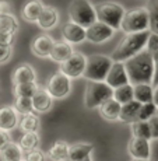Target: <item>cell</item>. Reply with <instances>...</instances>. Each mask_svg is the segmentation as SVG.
I'll return each mask as SVG.
<instances>
[{"instance_id":"cell-9","label":"cell","mask_w":158,"mask_h":161,"mask_svg":"<svg viewBox=\"0 0 158 161\" xmlns=\"http://www.w3.org/2000/svg\"><path fill=\"white\" fill-rule=\"evenodd\" d=\"M85 63H87L85 55L80 53V52H74L66 62H63L60 64V70L59 72L63 73L70 80L79 79V77H83V73L85 70Z\"/></svg>"},{"instance_id":"cell-24","label":"cell","mask_w":158,"mask_h":161,"mask_svg":"<svg viewBox=\"0 0 158 161\" xmlns=\"http://www.w3.org/2000/svg\"><path fill=\"white\" fill-rule=\"evenodd\" d=\"M69 148L70 146L64 140H57L51 146L46 156L52 161H64L69 158Z\"/></svg>"},{"instance_id":"cell-1","label":"cell","mask_w":158,"mask_h":161,"mask_svg":"<svg viewBox=\"0 0 158 161\" xmlns=\"http://www.w3.org/2000/svg\"><path fill=\"white\" fill-rule=\"evenodd\" d=\"M125 70L128 74L129 83L136 84H153L154 77V62L153 55L147 51H141L136 56L130 58L125 63Z\"/></svg>"},{"instance_id":"cell-40","label":"cell","mask_w":158,"mask_h":161,"mask_svg":"<svg viewBox=\"0 0 158 161\" xmlns=\"http://www.w3.org/2000/svg\"><path fill=\"white\" fill-rule=\"evenodd\" d=\"M153 62H154V77H153V87L158 86V51L153 53Z\"/></svg>"},{"instance_id":"cell-44","label":"cell","mask_w":158,"mask_h":161,"mask_svg":"<svg viewBox=\"0 0 158 161\" xmlns=\"http://www.w3.org/2000/svg\"><path fill=\"white\" fill-rule=\"evenodd\" d=\"M153 103L155 104V107L158 108V86L154 87V100H153Z\"/></svg>"},{"instance_id":"cell-10","label":"cell","mask_w":158,"mask_h":161,"mask_svg":"<svg viewBox=\"0 0 158 161\" xmlns=\"http://www.w3.org/2000/svg\"><path fill=\"white\" fill-rule=\"evenodd\" d=\"M115 32L116 31L112 30L111 27L105 25L100 21H95L92 25L85 28V41L91 42V44H102V42H106L108 39L112 38Z\"/></svg>"},{"instance_id":"cell-14","label":"cell","mask_w":158,"mask_h":161,"mask_svg":"<svg viewBox=\"0 0 158 161\" xmlns=\"http://www.w3.org/2000/svg\"><path fill=\"white\" fill-rule=\"evenodd\" d=\"M53 39L48 34H41L36 38L32 39L31 42V52L35 55L36 58H49L53 46Z\"/></svg>"},{"instance_id":"cell-17","label":"cell","mask_w":158,"mask_h":161,"mask_svg":"<svg viewBox=\"0 0 158 161\" xmlns=\"http://www.w3.org/2000/svg\"><path fill=\"white\" fill-rule=\"evenodd\" d=\"M59 23V13L55 7L52 6H43L41 14H39L36 24L39 28L42 30H52L56 27V24Z\"/></svg>"},{"instance_id":"cell-47","label":"cell","mask_w":158,"mask_h":161,"mask_svg":"<svg viewBox=\"0 0 158 161\" xmlns=\"http://www.w3.org/2000/svg\"><path fill=\"white\" fill-rule=\"evenodd\" d=\"M64 161H72V160H69V158H67V160H64Z\"/></svg>"},{"instance_id":"cell-35","label":"cell","mask_w":158,"mask_h":161,"mask_svg":"<svg viewBox=\"0 0 158 161\" xmlns=\"http://www.w3.org/2000/svg\"><path fill=\"white\" fill-rule=\"evenodd\" d=\"M158 108L155 107L154 103H147V104H141L140 109H139V116L137 120H143V122H148L154 115L157 114Z\"/></svg>"},{"instance_id":"cell-26","label":"cell","mask_w":158,"mask_h":161,"mask_svg":"<svg viewBox=\"0 0 158 161\" xmlns=\"http://www.w3.org/2000/svg\"><path fill=\"white\" fill-rule=\"evenodd\" d=\"M18 125L24 133H38L39 128H41V120H39L38 115H35V112H32L21 116L18 119Z\"/></svg>"},{"instance_id":"cell-49","label":"cell","mask_w":158,"mask_h":161,"mask_svg":"<svg viewBox=\"0 0 158 161\" xmlns=\"http://www.w3.org/2000/svg\"><path fill=\"white\" fill-rule=\"evenodd\" d=\"M18 161H23V160H18Z\"/></svg>"},{"instance_id":"cell-38","label":"cell","mask_w":158,"mask_h":161,"mask_svg":"<svg viewBox=\"0 0 158 161\" xmlns=\"http://www.w3.org/2000/svg\"><path fill=\"white\" fill-rule=\"evenodd\" d=\"M148 125H150L151 140H153V139H158V116L154 115L150 120H148Z\"/></svg>"},{"instance_id":"cell-21","label":"cell","mask_w":158,"mask_h":161,"mask_svg":"<svg viewBox=\"0 0 158 161\" xmlns=\"http://www.w3.org/2000/svg\"><path fill=\"white\" fill-rule=\"evenodd\" d=\"M120 105L119 103H116L113 98L108 100L106 103H104L98 108V112H100L101 118H104L105 120H109V122H113V120L119 119V114H120Z\"/></svg>"},{"instance_id":"cell-30","label":"cell","mask_w":158,"mask_h":161,"mask_svg":"<svg viewBox=\"0 0 158 161\" xmlns=\"http://www.w3.org/2000/svg\"><path fill=\"white\" fill-rule=\"evenodd\" d=\"M130 130H132V137L144 139V140H151V132L148 122L143 120H136V122L130 123Z\"/></svg>"},{"instance_id":"cell-27","label":"cell","mask_w":158,"mask_h":161,"mask_svg":"<svg viewBox=\"0 0 158 161\" xmlns=\"http://www.w3.org/2000/svg\"><path fill=\"white\" fill-rule=\"evenodd\" d=\"M0 160L2 161H18L23 160V150L20 148L17 143L10 142L6 144L0 151Z\"/></svg>"},{"instance_id":"cell-22","label":"cell","mask_w":158,"mask_h":161,"mask_svg":"<svg viewBox=\"0 0 158 161\" xmlns=\"http://www.w3.org/2000/svg\"><path fill=\"white\" fill-rule=\"evenodd\" d=\"M133 100L139 104L153 103L154 87L151 84H136L133 86Z\"/></svg>"},{"instance_id":"cell-33","label":"cell","mask_w":158,"mask_h":161,"mask_svg":"<svg viewBox=\"0 0 158 161\" xmlns=\"http://www.w3.org/2000/svg\"><path fill=\"white\" fill-rule=\"evenodd\" d=\"M38 88H39V86L36 84V81L25 83V84H17V86H13V94L15 98H18V97L32 98Z\"/></svg>"},{"instance_id":"cell-5","label":"cell","mask_w":158,"mask_h":161,"mask_svg":"<svg viewBox=\"0 0 158 161\" xmlns=\"http://www.w3.org/2000/svg\"><path fill=\"white\" fill-rule=\"evenodd\" d=\"M69 18L83 28H88L97 21L94 6L88 0H73L69 6Z\"/></svg>"},{"instance_id":"cell-19","label":"cell","mask_w":158,"mask_h":161,"mask_svg":"<svg viewBox=\"0 0 158 161\" xmlns=\"http://www.w3.org/2000/svg\"><path fill=\"white\" fill-rule=\"evenodd\" d=\"M73 53H74V51H73L72 45H69L64 41H55L49 58H51L53 62H57V63L62 64L63 62H66L67 59L72 56Z\"/></svg>"},{"instance_id":"cell-42","label":"cell","mask_w":158,"mask_h":161,"mask_svg":"<svg viewBox=\"0 0 158 161\" xmlns=\"http://www.w3.org/2000/svg\"><path fill=\"white\" fill-rule=\"evenodd\" d=\"M11 14V6L6 0H0V15Z\"/></svg>"},{"instance_id":"cell-31","label":"cell","mask_w":158,"mask_h":161,"mask_svg":"<svg viewBox=\"0 0 158 161\" xmlns=\"http://www.w3.org/2000/svg\"><path fill=\"white\" fill-rule=\"evenodd\" d=\"M145 8L148 11V31L158 35V0H150Z\"/></svg>"},{"instance_id":"cell-16","label":"cell","mask_w":158,"mask_h":161,"mask_svg":"<svg viewBox=\"0 0 158 161\" xmlns=\"http://www.w3.org/2000/svg\"><path fill=\"white\" fill-rule=\"evenodd\" d=\"M36 80L35 70L28 63H21L14 69L11 74V83L13 86L17 84H25V83H34Z\"/></svg>"},{"instance_id":"cell-34","label":"cell","mask_w":158,"mask_h":161,"mask_svg":"<svg viewBox=\"0 0 158 161\" xmlns=\"http://www.w3.org/2000/svg\"><path fill=\"white\" fill-rule=\"evenodd\" d=\"M13 108L17 111V114H21V116H23V115H28V114H32L34 112L32 100H31V98H25V97L15 98Z\"/></svg>"},{"instance_id":"cell-39","label":"cell","mask_w":158,"mask_h":161,"mask_svg":"<svg viewBox=\"0 0 158 161\" xmlns=\"http://www.w3.org/2000/svg\"><path fill=\"white\" fill-rule=\"evenodd\" d=\"M14 36L10 34H0V46H4V48H11L14 44Z\"/></svg>"},{"instance_id":"cell-45","label":"cell","mask_w":158,"mask_h":161,"mask_svg":"<svg viewBox=\"0 0 158 161\" xmlns=\"http://www.w3.org/2000/svg\"><path fill=\"white\" fill-rule=\"evenodd\" d=\"M132 161H151V160H136V158H133Z\"/></svg>"},{"instance_id":"cell-28","label":"cell","mask_w":158,"mask_h":161,"mask_svg":"<svg viewBox=\"0 0 158 161\" xmlns=\"http://www.w3.org/2000/svg\"><path fill=\"white\" fill-rule=\"evenodd\" d=\"M39 144H41V137H39L38 133H24L21 136L20 142H18V146L23 150V153L36 150Z\"/></svg>"},{"instance_id":"cell-12","label":"cell","mask_w":158,"mask_h":161,"mask_svg":"<svg viewBox=\"0 0 158 161\" xmlns=\"http://www.w3.org/2000/svg\"><path fill=\"white\" fill-rule=\"evenodd\" d=\"M129 154L136 160H150L151 157V146L150 142L144 139L132 137L128 143Z\"/></svg>"},{"instance_id":"cell-2","label":"cell","mask_w":158,"mask_h":161,"mask_svg":"<svg viewBox=\"0 0 158 161\" xmlns=\"http://www.w3.org/2000/svg\"><path fill=\"white\" fill-rule=\"evenodd\" d=\"M150 31H144V32H136V34H125L116 48L113 49L112 55H111V60L119 62V63H125L130 58L136 56L144 51L145 45H147V39L150 36Z\"/></svg>"},{"instance_id":"cell-8","label":"cell","mask_w":158,"mask_h":161,"mask_svg":"<svg viewBox=\"0 0 158 161\" xmlns=\"http://www.w3.org/2000/svg\"><path fill=\"white\" fill-rule=\"evenodd\" d=\"M45 88L53 100H63L72 91V81L63 73L56 72L49 77Z\"/></svg>"},{"instance_id":"cell-48","label":"cell","mask_w":158,"mask_h":161,"mask_svg":"<svg viewBox=\"0 0 158 161\" xmlns=\"http://www.w3.org/2000/svg\"><path fill=\"white\" fill-rule=\"evenodd\" d=\"M155 115H157V116H158V109H157V114H155Z\"/></svg>"},{"instance_id":"cell-46","label":"cell","mask_w":158,"mask_h":161,"mask_svg":"<svg viewBox=\"0 0 158 161\" xmlns=\"http://www.w3.org/2000/svg\"><path fill=\"white\" fill-rule=\"evenodd\" d=\"M84 161H91V158H90V157H88V158H85Z\"/></svg>"},{"instance_id":"cell-4","label":"cell","mask_w":158,"mask_h":161,"mask_svg":"<svg viewBox=\"0 0 158 161\" xmlns=\"http://www.w3.org/2000/svg\"><path fill=\"white\" fill-rule=\"evenodd\" d=\"M113 90L105 81H87L84 92V105L88 109H98L104 103L111 100Z\"/></svg>"},{"instance_id":"cell-29","label":"cell","mask_w":158,"mask_h":161,"mask_svg":"<svg viewBox=\"0 0 158 161\" xmlns=\"http://www.w3.org/2000/svg\"><path fill=\"white\" fill-rule=\"evenodd\" d=\"M18 28H20V24L13 14L0 15V34L15 35L18 32Z\"/></svg>"},{"instance_id":"cell-32","label":"cell","mask_w":158,"mask_h":161,"mask_svg":"<svg viewBox=\"0 0 158 161\" xmlns=\"http://www.w3.org/2000/svg\"><path fill=\"white\" fill-rule=\"evenodd\" d=\"M112 98L120 105H125L130 103V101H133V86L129 83V84H125L122 87L115 88L113 90Z\"/></svg>"},{"instance_id":"cell-23","label":"cell","mask_w":158,"mask_h":161,"mask_svg":"<svg viewBox=\"0 0 158 161\" xmlns=\"http://www.w3.org/2000/svg\"><path fill=\"white\" fill-rule=\"evenodd\" d=\"M141 104H139L137 101H130V103L125 104L120 107V114H119V120L126 123H133L137 120L139 116V109H140Z\"/></svg>"},{"instance_id":"cell-13","label":"cell","mask_w":158,"mask_h":161,"mask_svg":"<svg viewBox=\"0 0 158 161\" xmlns=\"http://www.w3.org/2000/svg\"><path fill=\"white\" fill-rule=\"evenodd\" d=\"M62 35L64 42H67L69 45H79L85 41V28L69 21L62 28Z\"/></svg>"},{"instance_id":"cell-18","label":"cell","mask_w":158,"mask_h":161,"mask_svg":"<svg viewBox=\"0 0 158 161\" xmlns=\"http://www.w3.org/2000/svg\"><path fill=\"white\" fill-rule=\"evenodd\" d=\"M18 125V114L13 107L0 108V130L10 132Z\"/></svg>"},{"instance_id":"cell-6","label":"cell","mask_w":158,"mask_h":161,"mask_svg":"<svg viewBox=\"0 0 158 161\" xmlns=\"http://www.w3.org/2000/svg\"><path fill=\"white\" fill-rule=\"evenodd\" d=\"M120 30L125 34H136L148 31V11L145 7H134L125 11L120 23Z\"/></svg>"},{"instance_id":"cell-36","label":"cell","mask_w":158,"mask_h":161,"mask_svg":"<svg viewBox=\"0 0 158 161\" xmlns=\"http://www.w3.org/2000/svg\"><path fill=\"white\" fill-rule=\"evenodd\" d=\"M23 161H46V156L39 148L23 153Z\"/></svg>"},{"instance_id":"cell-41","label":"cell","mask_w":158,"mask_h":161,"mask_svg":"<svg viewBox=\"0 0 158 161\" xmlns=\"http://www.w3.org/2000/svg\"><path fill=\"white\" fill-rule=\"evenodd\" d=\"M11 56V48L0 46V63H6Z\"/></svg>"},{"instance_id":"cell-25","label":"cell","mask_w":158,"mask_h":161,"mask_svg":"<svg viewBox=\"0 0 158 161\" xmlns=\"http://www.w3.org/2000/svg\"><path fill=\"white\" fill-rule=\"evenodd\" d=\"M94 150L91 143H76L69 148V160L72 161H84L88 158L90 154Z\"/></svg>"},{"instance_id":"cell-37","label":"cell","mask_w":158,"mask_h":161,"mask_svg":"<svg viewBox=\"0 0 158 161\" xmlns=\"http://www.w3.org/2000/svg\"><path fill=\"white\" fill-rule=\"evenodd\" d=\"M145 48H147L145 51H147L148 53H151V55L155 53V52L158 51V35H155V34H150Z\"/></svg>"},{"instance_id":"cell-3","label":"cell","mask_w":158,"mask_h":161,"mask_svg":"<svg viewBox=\"0 0 158 161\" xmlns=\"http://www.w3.org/2000/svg\"><path fill=\"white\" fill-rule=\"evenodd\" d=\"M94 10L95 15H97V21L111 27L115 31L120 30V23H122L123 15H125L123 6H120L119 3L115 2H105L95 4Z\"/></svg>"},{"instance_id":"cell-11","label":"cell","mask_w":158,"mask_h":161,"mask_svg":"<svg viewBox=\"0 0 158 161\" xmlns=\"http://www.w3.org/2000/svg\"><path fill=\"white\" fill-rule=\"evenodd\" d=\"M105 83L112 90L122 87V86H125V84H129V79H128V74H126V70H125V64L119 63V62H113V64L111 66L109 72L106 74Z\"/></svg>"},{"instance_id":"cell-7","label":"cell","mask_w":158,"mask_h":161,"mask_svg":"<svg viewBox=\"0 0 158 161\" xmlns=\"http://www.w3.org/2000/svg\"><path fill=\"white\" fill-rule=\"evenodd\" d=\"M113 62L109 56L105 55H92L87 58L85 70L83 73V77H85L88 81H105L106 74L109 72Z\"/></svg>"},{"instance_id":"cell-15","label":"cell","mask_w":158,"mask_h":161,"mask_svg":"<svg viewBox=\"0 0 158 161\" xmlns=\"http://www.w3.org/2000/svg\"><path fill=\"white\" fill-rule=\"evenodd\" d=\"M31 100H32L34 112H38V114L49 112L52 109V105H53V98L49 95L46 88H42V87L36 90V92L34 94V97Z\"/></svg>"},{"instance_id":"cell-20","label":"cell","mask_w":158,"mask_h":161,"mask_svg":"<svg viewBox=\"0 0 158 161\" xmlns=\"http://www.w3.org/2000/svg\"><path fill=\"white\" fill-rule=\"evenodd\" d=\"M42 8H43V3L41 0H28L24 4L23 10H21V15L28 23H36Z\"/></svg>"},{"instance_id":"cell-43","label":"cell","mask_w":158,"mask_h":161,"mask_svg":"<svg viewBox=\"0 0 158 161\" xmlns=\"http://www.w3.org/2000/svg\"><path fill=\"white\" fill-rule=\"evenodd\" d=\"M8 143H10V136H8V133L0 130V151H2V148Z\"/></svg>"}]
</instances>
